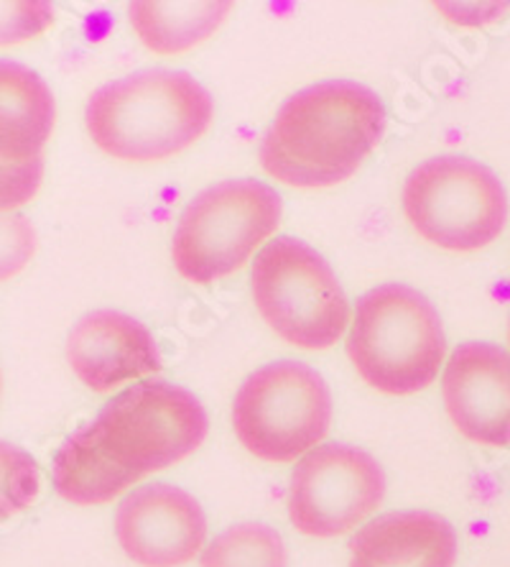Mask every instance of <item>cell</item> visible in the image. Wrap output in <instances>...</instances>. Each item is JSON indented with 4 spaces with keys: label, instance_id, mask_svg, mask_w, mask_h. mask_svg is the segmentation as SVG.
<instances>
[{
    "label": "cell",
    "instance_id": "6da1fadb",
    "mask_svg": "<svg viewBox=\"0 0 510 567\" xmlns=\"http://www.w3.org/2000/svg\"><path fill=\"white\" fill-rule=\"evenodd\" d=\"M207 430V412L191 391L154 379L133 383L64 440L52 468L56 494L77 506L111 504L148 473L195 453Z\"/></svg>",
    "mask_w": 510,
    "mask_h": 567
},
{
    "label": "cell",
    "instance_id": "7a4b0ae2",
    "mask_svg": "<svg viewBox=\"0 0 510 567\" xmlns=\"http://www.w3.org/2000/svg\"><path fill=\"white\" fill-rule=\"evenodd\" d=\"M383 133L386 107L371 87L316 82L279 107L261 141V164L289 187H334L361 169Z\"/></svg>",
    "mask_w": 510,
    "mask_h": 567
},
{
    "label": "cell",
    "instance_id": "3957f363",
    "mask_svg": "<svg viewBox=\"0 0 510 567\" xmlns=\"http://www.w3.org/2000/svg\"><path fill=\"white\" fill-rule=\"evenodd\" d=\"M215 100L189 72L146 70L107 82L87 100V131L113 158L158 162L205 136Z\"/></svg>",
    "mask_w": 510,
    "mask_h": 567
},
{
    "label": "cell",
    "instance_id": "277c9868",
    "mask_svg": "<svg viewBox=\"0 0 510 567\" xmlns=\"http://www.w3.org/2000/svg\"><path fill=\"white\" fill-rule=\"evenodd\" d=\"M445 353L441 317L419 289L393 281L357 299L347 355L367 386L391 396L416 394L439 377Z\"/></svg>",
    "mask_w": 510,
    "mask_h": 567
},
{
    "label": "cell",
    "instance_id": "5b68a950",
    "mask_svg": "<svg viewBox=\"0 0 510 567\" xmlns=\"http://www.w3.org/2000/svg\"><path fill=\"white\" fill-rule=\"evenodd\" d=\"M250 289L275 336L304 350L332 348L345 336L350 305L337 274L312 246L275 236L253 261Z\"/></svg>",
    "mask_w": 510,
    "mask_h": 567
},
{
    "label": "cell",
    "instance_id": "8992f818",
    "mask_svg": "<svg viewBox=\"0 0 510 567\" xmlns=\"http://www.w3.org/2000/svg\"><path fill=\"white\" fill-rule=\"evenodd\" d=\"M281 197L258 179H228L199 192L184 207L171 258L187 281L212 284L248 264L281 223Z\"/></svg>",
    "mask_w": 510,
    "mask_h": 567
},
{
    "label": "cell",
    "instance_id": "52a82bcc",
    "mask_svg": "<svg viewBox=\"0 0 510 567\" xmlns=\"http://www.w3.org/2000/svg\"><path fill=\"white\" fill-rule=\"evenodd\" d=\"M330 424L327 381L299 361H275L250 373L232 404L240 445L269 463H294L312 453Z\"/></svg>",
    "mask_w": 510,
    "mask_h": 567
},
{
    "label": "cell",
    "instance_id": "ba28073f",
    "mask_svg": "<svg viewBox=\"0 0 510 567\" xmlns=\"http://www.w3.org/2000/svg\"><path fill=\"white\" fill-rule=\"evenodd\" d=\"M404 213L429 244L447 251H480L506 228L508 195L485 164L445 154L408 174Z\"/></svg>",
    "mask_w": 510,
    "mask_h": 567
},
{
    "label": "cell",
    "instance_id": "9c48e42d",
    "mask_svg": "<svg viewBox=\"0 0 510 567\" xmlns=\"http://www.w3.org/2000/svg\"><path fill=\"white\" fill-rule=\"evenodd\" d=\"M386 496V473L365 450L345 442L314 447L296 463L289 519L309 537H337L365 522Z\"/></svg>",
    "mask_w": 510,
    "mask_h": 567
},
{
    "label": "cell",
    "instance_id": "30bf717a",
    "mask_svg": "<svg viewBox=\"0 0 510 567\" xmlns=\"http://www.w3.org/2000/svg\"><path fill=\"white\" fill-rule=\"evenodd\" d=\"M123 553L144 567H179L205 547L207 519L199 502L171 483L131 491L115 512Z\"/></svg>",
    "mask_w": 510,
    "mask_h": 567
},
{
    "label": "cell",
    "instance_id": "8fae6325",
    "mask_svg": "<svg viewBox=\"0 0 510 567\" xmlns=\"http://www.w3.org/2000/svg\"><path fill=\"white\" fill-rule=\"evenodd\" d=\"M441 396L467 440L488 447L510 445V353L500 346L459 343L451 350Z\"/></svg>",
    "mask_w": 510,
    "mask_h": 567
},
{
    "label": "cell",
    "instance_id": "7c38bea8",
    "mask_svg": "<svg viewBox=\"0 0 510 567\" xmlns=\"http://www.w3.org/2000/svg\"><path fill=\"white\" fill-rule=\"evenodd\" d=\"M66 361L92 391H113L162 371L156 340L136 317L97 310L82 317L66 340Z\"/></svg>",
    "mask_w": 510,
    "mask_h": 567
},
{
    "label": "cell",
    "instance_id": "4fadbf2b",
    "mask_svg": "<svg viewBox=\"0 0 510 567\" xmlns=\"http://www.w3.org/2000/svg\"><path fill=\"white\" fill-rule=\"evenodd\" d=\"M457 532L431 512H391L350 539V567H455Z\"/></svg>",
    "mask_w": 510,
    "mask_h": 567
},
{
    "label": "cell",
    "instance_id": "5bb4252c",
    "mask_svg": "<svg viewBox=\"0 0 510 567\" xmlns=\"http://www.w3.org/2000/svg\"><path fill=\"white\" fill-rule=\"evenodd\" d=\"M56 118L54 95L27 64L0 60V158L23 164L44 156Z\"/></svg>",
    "mask_w": 510,
    "mask_h": 567
},
{
    "label": "cell",
    "instance_id": "9a60e30c",
    "mask_svg": "<svg viewBox=\"0 0 510 567\" xmlns=\"http://www.w3.org/2000/svg\"><path fill=\"white\" fill-rule=\"evenodd\" d=\"M232 3H131L128 16L138 39L156 54H179L202 44L222 27Z\"/></svg>",
    "mask_w": 510,
    "mask_h": 567
},
{
    "label": "cell",
    "instance_id": "2e32d148",
    "mask_svg": "<svg viewBox=\"0 0 510 567\" xmlns=\"http://www.w3.org/2000/svg\"><path fill=\"white\" fill-rule=\"evenodd\" d=\"M202 567H287V547L269 524H236L205 547Z\"/></svg>",
    "mask_w": 510,
    "mask_h": 567
},
{
    "label": "cell",
    "instance_id": "e0dca14e",
    "mask_svg": "<svg viewBox=\"0 0 510 567\" xmlns=\"http://www.w3.org/2000/svg\"><path fill=\"white\" fill-rule=\"evenodd\" d=\"M39 465L27 450L0 440V522L29 508L39 496Z\"/></svg>",
    "mask_w": 510,
    "mask_h": 567
},
{
    "label": "cell",
    "instance_id": "ac0fdd59",
    "mask_svg": "<svg viewBox=\"0 0 510 567\" xmlns=\"http://www.w3.org/2000/svg\"><path fill=\"white\" fill-rule=\"evenodd\" d=\"M54 21V8L44 0H19L0 3V47L21 44V41L44 33Z\"/></svg>",
    "mask_w": 510,
    "mask_h": 567
},
{
    "label": "cell",
    "instance_id": "d6986e66",
    "mask_svg": "<svg viewBox=\"0 0 510 567\" xmlns=\"http://www.w3.org/2000/svg\"><path fill=\"white\" fill-rule=\"evenodd\" d=\"M37 251V230L29 218L13 213H0V281L27 269Z\"/></svg>",
    "mask_w": 510,
    "mask_h": 567
},
{
    "label": "cell",
    "instance_id": "ffe728a7",
    "mask_svg": "<svg viewBox=\"0 0 510 567\" xmlns=\"http://www.w3.org/2000/svg\"><path fill=\"white\" fill-rule=\"evenodd\" d=\"M44 179V156L13 164L0 158V213L31 203Z\"/></svg>",
    "mask_w": 510,
    "mask_h": 567
},
{
    "label": "cell",
    "instance_id": "44dd1931",
    "mask_svg": "<svg viewBox=\"0 0 510 567\" xmlns=\"http://www.w3.org/2000/svg\"><path fill=\"white\" fill-rule=\"evenodd\" d=\"M508 343H510V320H508Z\"/></svg>",
    "mask_w": 510,
    "mask_h": 567
}]
</instances>
